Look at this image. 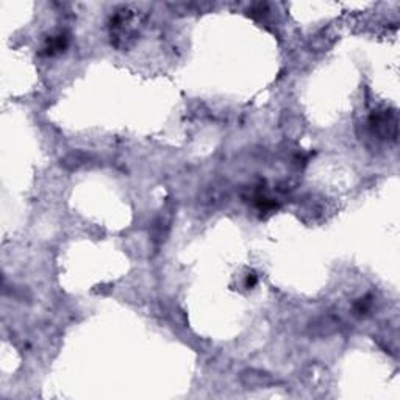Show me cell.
<instances>
[{"mask_svg":"<svg viewBox=\"0 0 400 400\" xmlns=\"http://www.w3.org/2000/svg\"><path fill=\"white\" fill-rule=\"evenodd\" d=\"M255 283H256V277H255L253 274H252V275H249V277H247V286H249V288H252Z\"/></svg>","mask_w":400,"mask_h":400,"instance_id":"3957f363","label":"cell"},{"mask_svg":"<svg viewBox=\"0 0 400 400\" xmlns=\"http://www.w3.org/2000/svg\"><path fill=\"white\" fill-rule=\"evenodd\" d=\"M67 44V38L66 35H58V36H53L49 39V43L46 46V52L47 55H53L58 50H63Z\"/></svg>","mask_w":400,"mask_h":400,"instance_id":"7a4b0ae2","label":"cell"},{"mask_svg":"<svg viewBox=\"0 0 400 400\" xmlns=\"http://www.w3.org/2000/svg\"><path fill=\"white\" fill-rule=\"evenodd\" d=\"M371 127L374 128V132L378 133L380 138H393L396 139L397 136V117L396 113H375L371 117Z\"/></svg>","mask_w":400,"mask_h":400,"instance_id":"6da1fadb","label":"cell"}]
</instances>
